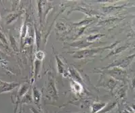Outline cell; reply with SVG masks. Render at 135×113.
Returning <instances> with one entry per match:
<instances>
[{
  "label": "cell",
  "mask_w": 135,
  "mask_h": 113,
  "mask_svg": "<svg viewBox=\"0 0 135 113\" xmlns=\"http://www.w3.org/2000/svg\"><path fill=\"white\" fill-rule=\"evenodd\" d=\"M46 96L50 100H57L59 97V93L56 87L55 80L52 75L49 73L48 75V80L46 81Z\"/></svg>",
  "instance_id": "cell-1"
},
{
  "label": "cell",
  "mask_w": 135,
  "mask_h": 113,
  "mask_svg": "<svg viewBox=\"0 0 135 113\" xmlns=\"http://www.w3.org/2000/svg\"><path fill=\"white\" fill-rule=\"evenodd\" d=\"M115 44H113L112 45L109 47H105V48H93V49H82L81 51H78L73 52V57L78 59H82L84 58H88V57H92L94 56V55L99 54L100 52H103V50L107 49H110V48H113Z\"/></svg>",
  "instance_id": "cell-2"
},
{
  "label": "cell",
  "mask_w": 135,
  "mask_h": 113,
  "mask_svg": "<svg viewBox=\"0 0 135 113\" xmlns=\"http://www.w3.org/2000/svg\"><path fill=\"white\" fill-rule=\"evenodd\" d=\"M19 85V83H7V82H4L0 80V94L12 91Z\"/></svg>",
  "instance_id": "cell-3"
},
{
  "label": "cell",
  "mask_w": 135,
  "mask_h": 113,
  "mask_svg": "<svg viewBox=\"0 0 135 113\" xmlns=\"http://www.w3.org/2000/svg\"><path fill=\"white\" fill-rule=\"evenodd\" d=\"M135 57L134 55H132V56H128V57H126L123 59H121L120 60H118V62H114L113 64H111V65L109 66L108 67H112V66H119L122 67V68H125L127 67L129 64L131 63L132 60H133L134 58Z\"/></svg>",
  "instance_id": "cell-4"
},
{
  "label": "cell",
  "mask_w": 135,
  "mask_h": 113,
  "mask_svg": "<svg viewBox=\"0 0 135 113\" xmlns=\"http://www.w3.org/2000/svg\"><path fill=\"white\" fill-rule=\"evenodd\" d=\"M41 97H42V94L41 91L37 87L33 86L32 88V99L33 102L37 105V106L40 108V103H41Z\"/></svg>",
  "instance_id": "cell-5"
},
{
  "label": "cell",
  "mask_w": 135,
  "mask_h": 113,
  "mask_svg": "<svg viewBox=\"0 0 135 113\" xmlns=\"http://www.w3.org/2000/svg\"><path fill=\"white\" fill-rule=\"evenodd\" d=\"M106 105L107 104L105 102H94L91 106V113H98L103 110Z\"/></svg>",
  "instance_id": "cell-6"
},
{
  "label": "cell",
  "mask_w": 135,
  "mask_h": 113,
  "mask_svg": "<svg viewBox=\"0 0 135 113\" xmlns=\"http://www.w3.org/2000/svg\"><path fill=\"white\" fill-rule=\"evenodd\" d=\"M71 88L73 92L75 94H81L83 91V87L81 83L74 80H71Z\"/></svg>",
  "instance_id": "cell-7"
},
{
  "label": "cell",
  "mask_w": 135,
  "mask_h": 113,
  "mask_svg": "<svg viewBox=\"0 0 135 113\" xmlns=\"http://www.w3.org/2000/svg\"><path fill=\"white\" fill-rule=\"evenodd\" d=\"M55 58L56 61V64H57V70L59 73L60 75H64L65 73V66L63 62L57 55L55 56Z\"/></svg>",
  "instance_id": "cell-8"
},
{
  "label": "cell",
  "mask_w": 135,
  "mask_h": 113,
  "mask_svg": "<svg viewBox=\"0 0 135 113\" xmlns=\"http://www.w3.org/2000/svg\"><path fill=\"white\" fill-rule=\"evenodd\" d=\"M69 73H70L71 76V77L73 79L74 81H77V82H79L80 83H81L82 79H81V76L79 74V73L75 69H73V68L69 69Z\"/></svg>",
  "instance_id": "cell-9"
},
{
  "label": "cell",
  "mask_w": 135,
  "mask_h": 113,
  "mask_svg": "<svg viewBox=\"0 0 135 113\" xmlns=\"http://www.w3.org/2000/svg\"><path fill=\"white\" fill-rule=\"evenodd\" d=\"M93 43H90V42H88L87 41H78V42H75V43H72L71 44V46H73L74 48H84L86 47L89 46L90 45L92 44Z\"/></svg>",
  "instance_id": "cell-10"
},
{
  "label": "cell",
  "mask_w": 135,
  "mask_h": 113,
  "mask_svg": "<svg viewBox=\"0 0 135 113\" xmlns=\"http://www.w3.org/2000/svg\"><path fill=\"white\" fill-rule=\"evenodd\" d=\"M30 84L29 83H24L22 84L19 88V91H18V96L19 97H23L26 94H27V91L29 90L30 88Z\"/></svg>",
  "instance_id": "cell-11"
},
{
  "label": "cell",
  "mask_w": 135,
  "mask_h": 113,
  "mask_svg": "<svg viewBox=\"0 0 135 113\" xmlns=\"http://www.w3.org/2000/svg\"><path fill=\"white\" fill-rule=\"evenodd\" d=\"M33 102V99H32V96H31L30 94H29L28 93L26 94L23 97H22V101H21V103L23 104H29Z\"/></svg>",
  "instance_id": "cell-12"
},
{
  "label": "cell",
  "mask_w": 135,
  "mask_h": 113,
  "mask_svg": "<svg viewBox=\"0 0 135 113\" xmlns=\"http://www.w3.org/2000/svg\"><path fill=\"white\" fill-rule=\"evenodd\" d=\"M41 62L37 60H35V66H34L35 70H34V76H33L34 79H35L37 78V76L39 73H40V66H41Z\"/></svg>",
  "instance_id": "cell-13"
},
{
  "label": "cell",
  "mask_w": 135,
  "mask_h": 113,
  "mask_svg": "<svg viewBox=\"0 0 135 113\" xmlns=\"http://www.w3.org/2000/svg\"><path fill=\"white\" fill-rule=\"evenodd\" d=\"M44 58L45 53L43 51H41V50H38L35 54V60H37L41 62L44 59Z\"/></svg>",
  "instance_id": "cell-14"
},
{
  "label": "cell",
  "mask_w": 135,
  "mask_h": 113,
  "mask_svg": "<svg viewBox=\"0 0 135 113\" xmlns=\"http://www.w3.org/2000/svg\"><path fill=\"white\" fill-rule=\"evenodd\" d=\"M27 34V26L26 24H23V26L22 27V29H21V40L22 42L24 40V39H25L26 35Z\"/></svg>",
  "instance_id": "cell-15"
},
{
  "label": "cell",
  "mask_w": 135,
  "mask_h": 113,
  "mask_svg": "<svg viewBox=\"0 0 135 113\" xmlns=\"http://www.w3.org/2000/svg\"><path fill=\"white\" fill-rule=\"evenodd\" d=\"M18 16V15L16 14H12L10 16H8V18H7L6 24H10L12 22H13V21L15 20L17 18Z\"/></svg>",
  "instance_id": "cell-16"
},
{
  "label": "cell",
  "mask_w": 135,
  "mask_h": 113,
  "mask_svg": "<svg viewBox=\"0 0 135 113\" xmlns=\"http://www.w3.org/2000/svg\"><path fill=\"white\" fill-rule=\"evenodd\" d=\"M103 36V35H100V34H97V35H92V36L88 37L87 39H86V41L88 42H90V43H92V41L97 39L100 38V37H102Z\"/></svg>",
  "instance_id": "cell-17"
},
{
  "label": "cell",
  "mask_w": 135,
  "mask_h": 113,
  "mask_svg": "<svg viewBox=\"0 0 135 113\" xmlns=\"http://www.w3.org/2000/svg\"><path fill=\"white\" fill-rule=\"evenodd\" d=\"M0 40H1L3 43L8 44V42H7L6 37H5V35H3V33L1 31V30H0Z\"/></svg>",
  "instance_id": "cell-18"
},
{
  "label": "cell",
  "mask_w": 135,
  "mask_h": 113,
  "mask_svg": "<svg viewBox=\"0 0 135 113\" xmlns=\"http://www.w3.org/2000/svg\"><path fill=\"white\" fill-rule=\"evenodd\" d=\"M30 110H31V112L33 113H44L43 112L41 111V110H37V109H35V108H33V107H32V108H31Z\"/></svg>",
  "instance_id": "cell-19"
},
{
  "label": "cell",
  "mask_w": 135,
  "mask_h": 113,
  "mask_svg": "<svg viewBox=\"0 0 135 113\" xmlns=\"http://www.w3.org/2000/svg\"><path fill=\"white\" fill-rule=\"evenodd\" d=\"M0 22H1V18H0ZM0 29H1V26H0Z\"/></svg>",
  "instance_id": "cell-20"
}]
</instances>
